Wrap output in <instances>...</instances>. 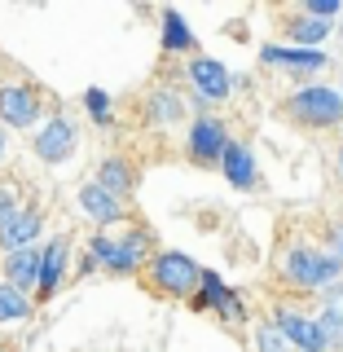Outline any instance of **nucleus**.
I'll return each instance as SVG.
<instances>
[{"mask_svg":"<svg viewBox=\"0 0 343 352\" xmlns=\"http://www.w3.org/2000/svg\"><path fill=\"white\" fill-rule=\"evenodd\" d=\"M75 141H80L75 124L66 115H53V119L40 124V132L31 137V146H36V159H44V163H66L75 154Z\"/></svg>","mask_w":343,"mask_h":352,"instance_id":"obj_5","label":"nucleus"},{"mask_svg":"<svg viewBox=\"0 0 343 352\" xmlns=\"http://www.w3.org/2000/svg\"><path fill=\"white\" fill-rule=\"evenodd\" d=\"M40 115V93L31 84H0V124L5 128H31Z\"/></svg>","mask_w":343,"mask_h":352,"instance_id":"obj_6","label":"nucleus"},{"mask_svg":"<svg viewBox=\"0 0 343 352\" xmlns=\"http://www.w3.org/2000/svg\"><path fill=\"white\" fill-rule=\"evenodd\" d=\"M282 278L291 286H300V291H330L339 278V264L313 247H291L282 256Z\"/></svg>","mask_w":343,"mask_h":352,"instance_id":"obj_1","label":"nucleus"},{"mask_svg":"<svg viewBox=\"0 0 343 352\" xmlns=\"http://www.w3.org/2000/svg\"><path fill=\"white\" fill-rule=\"evenodd\" d=\"M181 97L172 93V88H163V93L150 97V119H159V124H172V119H181Z\"/></svg>","mask_w":343,"mask_h":352,"instance_id":"obj_21","label":"nucleus"},{"mask_svg":"<svg viewBox=\"0 0 343 352\" xmlns=\"http://www.w3.org/2000/svg\"><path fill=\"white\" fill-rule=\"evenodd\" d=\"M339 172H343V150H339Z\"/></svg>","mask_w":343,"mask_h":352,"instance_id":"obj_29","label":"nucleus"},{"mask_svg":"<svg viewBox=\"0 0 343 352\" xmlns=\"http://www.w3.org/2000/svg\"><path fill=\"white\" fill-rule=\"evenodd\" d=\"M256 352H291V344L282 339L278 326H260L256 330Z\"/></svg>","mask_w":343,"mask_h":352,"instance_id":"obj_22","label":"nucleus"},{"mask_svg":"<svg viewBox=\"0 0 343 352\" xmlns=\"http://www.w3.org/2000/svg\"><path fill=\"white\" fill-rule=\"evenodd\" d=\"M282 330V339L291 348H300V352H326V339H322V330H317L313 317H300L295 308H278V322H273Z\"/></svg>","mask_w":343,"mask_h":352,"instance_id":"obj_10","label":"nucleus"},{"mask_svg":"<svg viewBox=\"0 0 343 352\" xmlns=\"http://www.w3.org/2000/svg\"><path fill=\"white\" fill-rule=\"evenodd\" d=\"M66 260H71V238H53L49 247L40 251V282H36V291L44 295V300L66 282Z\"/></svg>","mask_w":343,"mask_h":352,"instance_id":"obj_11","label":"nucleus"},{"mask_svg":"<svg viewBox=\"0 0 343 352\" xmlns=\"http://www.w3.org/2000/svg\"><path fill=\"white\" fill-rule=\"evenodd\" d=\"M260 58L273 62V66H286V71H322L326 66L322 49H282V44H264Z\"/></svg>","mask_w":343,"mask_h":352,"instance_id":"obj_15","label":"nucleus"},{"mask_svg":"<svg viewBox=\"0 0 343 352\" xmlns=\"http://www.w3.org/2000/svg\"><path fill=\"white\" fill-rule=\"evenodd\" d=\"M322 317H330V322L343 330V286H330V291H326V308H322Z\"/></svg>","mask_w":343,"mask_h":352,"instance_id":"obj_24","label":"nucleus"},{"mask_svg":"<svg viewBox=\"0 0 343 352\" xmlns=\"http://www.w3.org/2000/svg\"><path fill=\"white\" fill-rule=\"evenodd\" d=\"M308 14H313L317 22H330L343 14V0H308Z\"/></svg>","mask_w":343,"mask_h":352,"instance_id":"obj_25","label":"nucleus"},{"mask_svg":"<svg viewBox=\"0 0 343 352\" xmlns=\"http://www.w3.org/2000/svg\"><path fill=\"white\" fill-rule=\"evenodd\" d=\"M84 106H88V115H93L97 124H110V93H102V88H88V93H84Z\"/></svg>","mask_w":343,"mask_h":352,"instance_id":"obj_23","label":"nucleus"},{"mask_svg":"<svg viewBox=\"0 0 343 352\" xmlns=\"http://www.w3.org/2000/svg\"><path fill=\"white\" fill-rule=\"evenodd\" d=\"M31 317V300L22 291H14L9 282H0V326H14Z\"/></svg>","mask_w":343,"mask_h":352,"instance_id":"obj_19","label":"nucleus"},{"mask_svg":"<svg viewBox=\"0 0 343 352\" xmlns=\"http://www.w3.org/2000/svg\"><path fill=\"white\" fill-rule=\"evenodd\" d=\"M18 207H22V203H18V194H14V185H0V225H5V220H9V216H14V212H18Z\"/></svg>","mask_w":343,"mask_h":352,"instance_id":"obj_26","label":"nucleus"},{"mask_svg":"<svg viewBox=\"0 0 343 352\" xmlns=\"http://www.w3.org/2000/svg\"><path fill=\"white\" fill-rule=\"evenodd\" d=\"M286 115L300 119V124H308V128H335L343 119L339 88H326V84L300 88V93H291V102H286Z\"/></svg>","mask_w":343,"mask_h":352,"instance_id":"obj_2","label":"nucleus"},{"mask_svg":"<svg viewBox=\"0 0 343 352\" xmlns=\"http://www.w3.org/2000/svg\"><path fill=\"white\" fill-rule=\"evenodd\" d=\"M339 102H343V88H339Z\"/></svg>","mask_w":343,"mask_h":352,"instance_id":"obj_30","label":"nucleus"},{"mask_svg":"<svg viewBox=\"0 0 343 352\" xmlns=\"http://www.w3.org/2000/svg\"><path fill=\"white\" fill-rule=\"evenodd\" d=\"M185 75H190V84L207 97V102H220V97H229V88H234L229 66H220L216 58H194L190 66H185Z\"/></svg>","mask_w":343,"mask_h":352,"instance_id":"obj_9","label":"nucleus"},{"mask_svg":"<svg viewBox=\"0 0 343 352\" xmlns=\"http://www.w3.org/2000/svg\"><path fill=\"white\" fill-rule=\"evenodd\" d=\"M146 247H150L146 234H132V238H106V234H97L93 242H88V260L106 264L110 273H137L141 260H146Z\"/></svg>","mask_w":343,"mask_h":352,"instance_id":"obj_3","label":"nucleus"},{"mask_svg":"<svg viewBox=\"0 0 343 352\" xmlns=\"http://www.w3.org/2000/svg\"><path fill=\"white\" fill-rule=\"evenodd\" d=\"M326 36H330V22H317V18H304V22H295V27H291L295 49H317Z\"/></svg>","mask_w":343,"mask_h":352,"instance_id":"obj_20","label":"nucleus"},{"mask_svg":"<svg viewBox=\"0 0 343 352\" xmlns=\"http://www.w3.org/2000/svg\"><path fill=\"white\" fill-rule=\"evenodd\" d=\"M40 229H44V216L36 212V207H18V212L0 225V251H5V256H14V251L36 247Z\"/></svg>","mask_w":343,"mask_h":352,"instance_id":"obj_7","label":"nucleus"},{"mask_svg":"<svg viewBox=\"0 0 343 352\" xmlns=\"http://www.w3.org/2000/svg\"><path fill=\"white\" fill-rule=\"evenodd\" d=\"M97 185H102L106 194H115L119 203H124V194L132 190V163H128V159H119V154H115V159H106L102 168H97Z\"/></svg>","mask_w":343,"mask_h":352,"instance_id":"obj_17","label":"nucleus"},{"mask_svg":"<svg viewBox=\"0 0 343 352\" xmlns=\"http://www.w3.org/2000/svg\"><path fill=\"white\" fill-rule=\"evenodd\" d=\"M80 212L88 220H97V225H115V220H124V203L115 194H106L97 181H88L80 185Z\"/></svg>","mask_w":343,"mask_h":352,"instance_id":"obj_12","label":"nucleus"},{"mask_svg":"<svg viewBox=\"0 0 343 352\" xmlns=\"http://www.w3.org/2000/svg\"><path fill=\"white\" fill-rule=\"evenodd\" d=\"M220 168H225L229 185H238V190H251V185H256V154H251L247 146H238V141H229V146H225Z\"/></svg>","mask_w":343,"mask_h":352,"instance_id":"obj_14","label":"nucleus"},{"mask_svg":"<svg viewBox=\"0 0 343 352\" xmlns=\"http://www.w3.org/2000/svg\"><path fill=\"white\" fill-rule=\"evenodd\" d=\"M198 278H203V269H198L185 251H159V256L150 260V282L168 295H190L198 286Z\"/></svg>","mask_w":343,"mask_h":352,"instance_id":"obj_4","label":"nucleus"},{"mask_svg":"<svg viewBox=\"0 0 343 352\" xmlns=\"http://www.w3.org/2000/svg\"><path fill=\"white\" fill-rule=\"evenodd\" d=\"M225 146H229V132L220 119H212V115L194 119V128H190V159L194 163H220Z\"/></svg>","mask_w":343,"mask_h":352,"instance_id":"obj_8","label":"nucleus"},{"mask_svg":"<svg viewBox=\"0 0 343 352\" xmlns=\"http://www.w3.org/2000/svg\"><path fill=\"white\" fill-rule=\"evenodd\" d=\"M163 49H172V53L194 49V31L185 27V18L176 9H163Z\"/></svg>","mask_w":343,"mask_h":352,"instance_id":"obj_18","label":"nucleus"},{"mask_svg":"<svg viewBox=\"0 0 343 352\" xmlns=\"http://www.w3.org/2000/svg\"><path fill=\"white\" fill-rule=\"evenodd\" d=\"M5 278L14 291L27 295L31 286L40 282V247H27V251H14V256H5Z\"/></svg>","mask_w":343,"mask_h":352,"instance_id":"obj_13","label":"nucleus"},{"mask_svg":"<svg viewBox=\"0 0 343 352\" xmlns=\"http://www.w3.org/2000/svg\"><path fill=\"white\" fill-rule=\"evenodd\" d=\"M330 260L343 269V225H335V234H330Z\"/></svg>","mask_w":343,"mask_h":352,"instance_id":"obj_27","label":"nucleus"},{"mask_svg":"<svg viewBox=\"0 0 343 352\" xmlns=\"http://www.w3.org/2000/svg\"><path fill=\"white\" fill-rule=\"evenodd\" d=\"M5 150H9V137H5V132H0V159H5Z\"/></svg>","mask_w":343,"mask_h":352,"instance_id":"obj_28","label":"nucleus"},{"mask_svg":"<svg viewBox=\"0 0 343 352\" xmlns=\"http://www.w3.org/2000/svg\"><path fill=\"white\" fill-rule=\"evenodd\" d=\"M198 282H203V295H198V300H194V308L220 304V313H225V317H234V322H238V317H242V300H238V295L229 291V286L220 282L216 273H203V278H198Z\"/></svg>","mask_w":343,"mask_h":352,"instance_id":"obj_16","label":"nucleus"}]
</instances>
